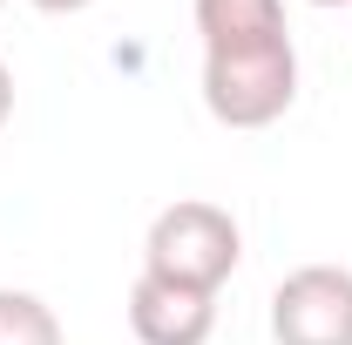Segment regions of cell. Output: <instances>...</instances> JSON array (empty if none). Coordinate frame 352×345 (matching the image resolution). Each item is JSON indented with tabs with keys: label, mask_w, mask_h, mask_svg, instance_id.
<instances>
[{
	"label": "cell",
	"mask_w": 352,
	"mask_h": 345,
	"mask_svg": "<svg viewBox=\"0 0 352 345\" xmlns=\"http://www.w3.org/2000/svg\"><path fill=\"white\" fill-rule=\"evenodd\" d=\"M244 258V237H237V216L223 203H204V197H183L149 223L142 237V271L163 278V285H183V291H210L217 298L223 278Z\"/></svg>",
	"instance_id": "cell-1"
},
{
	"label": "cell",
	"mask_w": 352,
	"mask_h": 345,
	"mask_svg": "<svg viewBox=\"0 0 352 345\" xmlns=\"http://www.w3.org/2000/svg\"><path fill=\"white\" fill-rule=\"evenodd\" d=\"M292 102H298V47L292 41L204 54V109L223 129H271Z\"/></svg>",
	"instance_id": "cell-2"
},
{
	"label": "cell",
	"mask_w": 352,
	"mask_h": 345,
	"mask_svg": "<svg viewBox=\"0 0 352 345\" xmlns=\"http://www.w3.org/2000/svg\"><path fill=\"white\" fill-rule=\"evenodd\" d=\"M271 339L278 345H352V271L305 264L271 291Z\"/></svg>",
	"instance_id": "cell-3"
},
{
	"label": "cell",
	"mask_w": 352,
	"mask_h": 345,
	"mask_svg": "<svg viewBox=\"0 0 352 345\" xmlns=\"http://www.w3.org/2000/svg\"><path fill=\"white\" fill-rule=\"evenodd\" d=\"M129 332L142 345H204L217 332V298L210 291H183V285H163V278H135L129 291Z\"/></svg>",
	"instance_id": "cell-4"
},
{
	"label": "cell",
	"mask_w": 352,
	"mask_h": 345,
	"mask_svg": "<svg viewBox=\"0 0 352 345\" xmlns=\"http://www.w3.org/2000/svg\"><path fill=\"white\" fill-rule=\"evenodd\" d=\"M197 34H204V54H244V47L292 41L285 0H197Z\"/></svg>",
	"instance_id": "cell-5"
},
{
	"label": "cell",
	"mask_w": 352,
	"mask_h": 345,
	"mask_svg": "<svg viewBox=\"0 0 352 345\" xmlns=\"http://www.w3.org/2000/svg\"><path fill=\"white\" fill-rule=\"evenodd\" d=\"M0 345H61V318L34 291H0Z\"/></svg>",
	"instance_id": "cell-6"
},
{
	"label": "cell",
	"mask_w": 352,
	"mask_h": 345,
	"mask_svg": "<svg viewBox=\"0 0 352 345\" xmlns=\"http://www.w3.org/2000/svg\"><path fill=\"white\" fill-rule=\"evenodd\" d=\"M7 115H14V75H7V61H0V129H7Z\"/></svg>",
	"instance_id": "cell-7"
},
{
	"label": "cell",
	"mask_w": 352,
	"mask_h": 345,
	"mask_svg": "<svg viewBox=\"0 0 352 345\" xmlns=\"http://www.w3.org/2000/svg\"><path fill=\"white\" fill-rule=\"evenodd\" d=\"M28 7H41V14H82V7H95V0H28Z\"/></svg>",
	"instance_id": "cell-8"
},
{
	"label": "cell",
	"mask_w": 352,
	"mask_h": 345,
	"mask_svg": "<svg viewBox=\"0 0 352 345\" xmlns=\"http://www.w3.org/2000/svg\"><path fill=\"white\" fill-rule=\"evenodd\" d=\"M311 7H352V0H311Z\"/></svg>",
	"instance_id": "cell-9"
},
{
	"label": "cell",
	"mask_w": 352,
	"mask_h": 345,
	"mask_svg": "<svg viewBox=\"0 0 352 345\" xmlns=\"http://www.w3.org/2000/svg\"><path fill=\"white\" fill-rule=\"evenodd\" d=\"M0 7H7V0H0Z\"/></svg>",
	"instance_id": "cell-10"
}]
</instances>
